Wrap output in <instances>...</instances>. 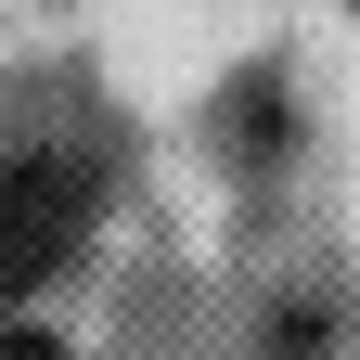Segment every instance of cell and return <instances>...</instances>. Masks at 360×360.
Masks as SVG:
<instances>
[{"instance_id":"6da1fadb","label":"cell","mask_w":360,"mask_h":360,"mask_svg":"<svg viewBox=\"0 0 360 360\" xmlns=\"http://www.w3.org/2000/svg\"><path fill=\"white\" fill-rule=\"evenodd\" d=\"M90 206H103V167H90V155H13V167H0V309L39 296L77 257Z\"/></svg>"},{"instance_id":"7a4b0ae2","label":"cell","mask_w":360,"mask_h":360,"mask_svg":"<svg viewBox=\"0 0 360 360\" xmlns=\"http://www.w3.org/2000/svg\"><path fill=\"white\" fill-rule=\"evenodd\" d=\"M0 360H65L52 335H26V322H0Z\"/></svg>"}]
</instances>
